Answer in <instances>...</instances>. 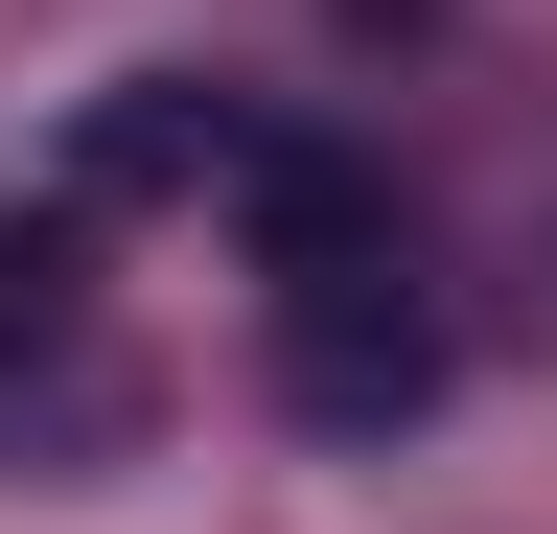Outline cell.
Returning a JSON list of instances; mask_svg holds the SVG:
<instances>
[{"instance_id":"6da1fadb","label":"cell","mask_w":557,"mask_h":534,"mask_svg":"<svg viewBox=\"0 0 557 534\" xmlns=\"http://www.w3.org/2000/svg\"><path fill=\"white\" fill-rule=\"evenodd\" d=\"M256 233H278V372L302 419H418L442 395V325H418V256L348 163H256Z\"/></svg>"}]
</instances>
